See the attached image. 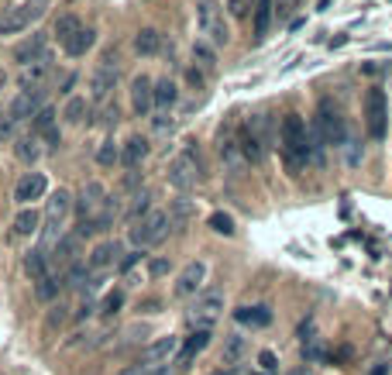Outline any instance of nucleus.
<instances>
[{
  "label": "nucleus",
  "instance_id": "f257e3e1",
  "mask_svg": "<svg viewBox=\"0 0 392 375\" xmlns=\"http://www.w3.org/2000/svg\"><path fill=\"white\" fill-rule=\"evenodd\" d=\"M279 148H282V159H286V166L293 169V172L310 162V127L303 125L300 114H286V118H282Z\"/></svg>",
  "mask_w": 392,
  "mask_h": 375
},
{
  "label": "nucleus",
  "instance_id": "f03ea898",
  "mask_svg": "<svg viewBox=\"0 0 392 375\" xmlns=\"http://www.w3.org/2000/svg\"><path fill=\"white\" fill-rule=\"evenodd\" d=\"M269 141H272V121H269V114H251L244 121V127H241V134H237V145H241L244 162L262 166L265 155H269Z\"/></svg>",
  "mask_w": 392,
  "mask_h": 375
},
{
  "label": "nucleus",
  "instance_id": "7ed1b4c3",
  "mask_svg": "<svg viewBox=\"0 0 392 375\" xmlns=\"http://www.w3.org/2000/svg\"><path fill=\"white\" fill-rule=\"evenodd\" d=\"M169 186H176L179 193H190L196 186V179H206V166H203V159H200V148H196V141L186 145V152H179L172 162H169Z\"/></svg>",
  "mask_w": 392,
  "mask_h": 375
},
{
  "label": "nucleus",
  "instance_id": "20e7f679",
  "mask_svg": "<svg viewBox=\"0 0 392 375\" xmlns=\"http://www.w3.org/2000/svg\"><path fill=\"white\" fill-rule=\"evenodd\" d=\"M196 28L206 45H227L231 42V28L224 21V7L217 0H196Z\"/></svg>",
  "mask_w": 392,
  "mask_h": 375
},
{
  "label": "nucleus",
  "instance_id": "39448f33",
  "mask_svg": "<svg viewBox=\"0 0 392 375\" xmlns=\"http://www.w3.org/2000/svg\"><path fill=\"white\" fill-rule=\"evenodd\" d=\"M169 231H172L169 213H165V210H152V213H145L141 220H134V227H131V245H134V251L158 248V245L169 238Z\"/></svg>",
  "mask_w": 392,
  "mask_h": 375
},
{
  "label": "nucleus",
  "instance_id": "423d86ee",
  "mask_svg": "<svg viewBox=\"0 0 392 375\" xmlns=\"http://www.w3.org/2000/svg\"><path fill=\"white\" fill-rule=\"evenodd\" d=\"M176 355H179V337H172V334L169 337H158L152 344H145L141 355H138V362L131 369H124L120 375H148V372H155L158 365H172Z\"/></svg>",
  "mask_w": 392,
  "mask_h": 375
},
{
  "label": "nucleus",
  "instance_id": "0eeeda50",
  "mask_svg": "<svg viewBox=\"0 0 392 375\" xmlns=\"http://www.w3.org/2000/svg\"><path fill=\"white\" fill-rule=\"evenodd\" d=\"M365 131L372 141H382L386 131H389V100L379 86H372L365 93Z\"/></svg>",
  "mask_w": 392,
  "mask_h": 375
},
{
  "label": "nucleus",
  "instance_id": "6e6552de",
  "mask_svg": "<svg viewBox=\"0 0 392 375\" xmlns=\"http://www.w3.org/2000/svg\"><path fill=\"white\" fill-rule=\"evenodd\" d=\"M220 310H224V292L220 290H203L193 299V306H190L186 320H190V327H193V331H210V327H214V320L220 317Z\"/></svg>",
  "mask_w": 392,
  "mask_h": 375
},
{
  "label": "nucleus",
  "instance_id": "1a4fd4ad",
  "mask_svg": "<svg viewBox=\"0 0 392 375\" xmlns=\"http://www.w3.org/2000/svg\"><path fill=\"white\" fill-rule=\"evenodd\" d=\"M118 76H120L118 52H107L104 62L90 73V100H93V104H107V100H111V90L118 86Z\"/></svg>",
  "mask_w": 392,
  "mask_h": 375
},
{
  "label": "nucleus",
  "instance_id": "9d476101",
  "mask_svg": "<svg viewBox=\"0 0 392 375\" xmlns=\"http://www.w3.org/2000/svg\"><path fill=\"white\" fill-rule=\"evenodd\" d=\"M316 134L323 138V145H334V148H341V145L348 141L344 114H341L330 100H323V104H320V111H316Z\"/></svg>",
  "mask_w": 392,
  "mask_h": 375
},
{
  "label": "nucleus",
  "instance_id": "9b49d317",
  "mask_svg": "<svg viewBox=\"0 0 392 375\" xmlns=\"http://www.w3.org/2000/svg\"><path fill=\"white\" fill-rule=\"evenodd\" d=\"M45 7H48V0H24V3L10 7L0 17V35H21L24 28H31L41 14H45Z\"/></svg>",
  "mask_w": 392,
  "mask_h": 375
},
{
  "label": "nucleus",
  "instance_id": "f8f14e48",
  "mask_svg": "<svg viewBox=\"0 0 392 375\" xmlns=\"http://www.w3.org/2000/svg\"><path fill=\"white\" fill-rule=\"evenodd\" d=\"M203 283H206V262H200V258H193L179 276H176V286H172V292L179 296V299H186V296H200L203 292Z\"/></svg>",
  "mask_w": 392,
  "mask_h": 375
},
{
  "label": "nucleus",
  "instance_id": "ddd939ff",
  "mask_svg": "<svg viewBox=\"0 0 392 375\" xmlns=\"http://www.w3.org/2000/svg\"><path fill=\"white\" fill-rule=\"evenodd\" d=\"M107 204V190H104V183H86L83 190H79V200H73V207H76L79 220H93L100 210Z\"/></svg>",
  "mask_w": 392,
  "mask_h": 375
},
{
  "label": "nucleus",
  "instance_id": "4468645a",
  "mask_svg": "<svg viewBox=\"0 0 392 375\" xmlns=\"http://www.w3.org/2000/svg\"><path fill=\"white\" fill-rule=\"evenodd\" d=\"M217 155H220V162H224V169H227L231 176H237V172H241V166H244V155H241V145H237L234 127H224V131L217 134Z\"/></svg>",
  "mask_w": 392,
  "mask_h": 375
},
{
  "label": "nucleus",
  "instance_id": "2eb2a0df",
  "mask_svg": "<svg viewBox=\"0 0 392 375\" xmlns=\"http://www.w3.org/2000/svg\"><path fill=\"white\" fill-rule=\"evenodd\" d=\"M45 190H48L45 172H24V176L18 179V186H14V200H18L21 207H31L35 200L45 197Z\"/></svg>",
  "mask_w": 392,
  "mask_h": 375
},
{
  "label": "nucleus",
  "instance_id": "dca6fc26",
  "mask_svg": "<svg viewBox=\"0 0 392 375\" xmlns=\"http://www.w3.org/2000/svg\"><path fill=\"white\" fill-rule=\"evenodd\" d=\"M31 134L41 138L48 148H59V145H62V134H59V125H55V111H52L48 104L31 118Z\"/></svg>",
  "mask_w": 392,
  "mask_h": 375
},
{
  "label": "nucleus",
  "instance_id": "f3484780",
  "mask_svg": "<svg viewBox=\"0 0 392 375\" xmlns=\"http://www.w3.org/2000/svg\"><path fill=\"white\" fill-rule=\"evenodd\" d=\"M120 262V245L118 241H100L97 248L90 251V258H86V265H90V272L93 276H104L107 269H114Z\"/></svg>",
  "mask_w": 392,
  "mask_h": 375
},
{
  "label": "nucleus",
  "instance_id": "a211bd4d",
  "mask_svg": "<svg viewBox=\"0 0 392 375\" xmlns=\"http://www.w3.org/2000/svg\"><path fill=\"white\" fill-rule=\"evenodd\" d=\"M41 107H45L41 90H21V93L14 97V104H10V118H14L18 125H21V121H31Z\"/></svg>",
  "mask_w": 392,
  "mask_h": 375
},
{
  "label": "nucleus",
  "instance_id": "6ab92c4d",
  "mask_svg": "<svg viewBox=\"0 0 392 375\" xmlns=\"http://www.w3.org/2000/svg\"><path fill=\"white\" fill-rule=\"evenodd\" d=\"M152 90H155V83H152L145 73L131 80V107H134V114H138V118H148V114H152V107H155Z\"/></svg>",
  "mask_w": 392,
  "mask_h": 375
},
{
  "label": "nucleus",
  "instance_id": "aec40b11",
  "mask_svg": "<svg viewBox=\"0 0 392 375\" xmlns=\"http://www.w3.org/2000/svg\"><path fill=\"white\" fill-rule=\"evenodd\" d=\"M79 241H83L79 234H62V238H59V245H55L52 255H48V258H52V265H55V269H62V272H66V269H73V265L79 262Z\"/></svg>",
  "mask_w": 392,
  "mask_h": 375
},
{
  "label": "nucleus",
  "instance_id": "412c9836",
  "mask_svg": "<svg viewBox=\"0 0 392 375\" xmlns=\"http://www.w3.org/2000/svg\"><path fill=\"white\" fill-rule=\"evenodd\" d=\"M145 159H148V138H141V134H131V138L120 145V166L134 172V169L141 166Z\"/></svg>",
  "mask_w": 392,
  "mask_h": 375
},
{
  "label": "nucleus",
  "instance_id": "4be33fe9",
  "mask_svg": "<svg viewBox=\"0 0 392 375\" xmlns=\"http://www.w3.org/2000/svg\"><path fill=\"white\" fill-rule=\"evenodd\" d=\"M69 210H73V197H69V190H55V193L48 197L45 224H59V227H66V217H69Z\"/></svg>",
  "mask_w": 392,
  "mask_h": 375
},
{
  "label": "nucleus",
  "instance_id": "5701e85b",
  "mask_svg": "<svg viewBox=\"0 0 392 375\" xmlns=\"http://www.w3.org/2000/svg\"><path fill=\"white\" fill-rule=\"evenodd\" d=\"M210 344V331H193L186 337V344H179V355H176V369H186L196 355H203Z\"/></svg>",
  "mask_w": 392,
  "mask_h": 375
},
{
  "label": "nucleus",
  "instance_id": "b1692460",
  "mask_svg": "<svg viewBox=\"0 0 392 375\" xmlns=\"http://www.w3.org/2000/svg\"><path fill=\"white\" fill-rule=\"evenodd\" d=\"M41 59H48L45 35H31L24 45H18V48H14V62H21V66H31V62H41Z\"/></svg>",
  "mask_w": 392,
  "mask_h": 375
},
{
  "label": "nucleus",
  "instance_id": "393cba45",
  "mask_svg": "<svg viewBox=\"0 0 392 375\" xmlns=\"http://www.w3.org/2000/svg\"><path fill=\"white\" fill-rule=\"evenodd\" d=\"M24 272L31 276V283H41L45 276H52V258H48V251H41V248L28 251V255H24Z\"/></svg>",
  "mask_w": 392,
  "mask_h": 375
},
{
  "label": "nucleus",
  "instance_id": "a878e982",
  "mask_svg": "<svg viewBox=\"0 0 392 375\" xmlns=\"http://www.w3.org/2000/svg\"><path fill=\"white\" fill-rule=\"evenodd\" d=\"M52 73V62L41 59V62H31V66H21V90H41V83L48 80Z\"/></svg>",
  "mask_w": 392,
  "mask_h": 375
},
{
  "label": "nucleus",
  "instance_id": "bb28decb",
  "mask_svg": "<svg viewBox=\"0 0 392 375\" xmlns=\"http://www.w3.org/2000/svg\"><path fill=\"white\" fill-rule=\"evenodd\" d=\"M234 320L244 327H269L272 324V310L269 306H241L234 310Z\"/></svg>",
  "mask_w": 392,
  "mask_h": 375
},
{
  "label": "nucleus",
  "instance_id": "cd10ccee",
  "mask_svg": "<svg viewBox=\"0 0 392 375\" xmlns=\"http://www.w3.org/2000/svg\"><path fill=\"white\" fill-rule=\"evenodd\" d=\"M93 45H97V31H93V28H79L76 35L62 45V48H66V55H69V59H83Z\"/></svg>",
  "mask_w": 392,
  "mask_h": 375
},
{
  "label": "nucleus",
  "instance_id": "c85d7f7f",
  "mask_svg": "<svg viewBox=\"0 0 392 375\" xmlns=\"http://www.w3.org/2000/svg\"><path fill=\"white\" fill-rule=\"evenodd\" d=\"M152 100H155V107H162V111H172V107L179 104V86L172 83L169 76L158 80L155 90H152Z\"/></svg>",
  "mask_w": 392,
  "mask_h": 375
},
{
  "label": "nucleus",
  "instance_id": "c756f323",
  "mask_svg": "<svg viewBox=\"0 0 392 375\" xmlns=\"http://www.w3.org/2000/svg\"><path fill=\"white\" fill-rule=\"evenodd\" d=\"M272 14H275V0H258V3H255V42H262V38L269 35Z\"/></svg>",
  "mask_w": 392,
  "mask_h": 375
},
{
  "label": "nucleus",
  "instance_id": "7c9ffc66",
  "mask_svg": "<svg viewBox=\"0 0 392 375\" xmlns=\"http://www.w3.org/2000/svg\"><path fill=\"white\" fill-rule=\"evenodd\" d=\"M90 114H93V104H90L86 97H69V100H66V111H62V118H66L69 125H83Z\"/></svg>",
  "mask_w": 392,
  "mask_h": 375
},
{
  "label": "nucleus",
  "instance_id": "2f4dec72",
  "mask_svg": "<svg viewBox=\"0 0 392 375\" xmlns=\"http://www.w3.org/2000/svg\"><path fill=\"white\" fill-rule=\"evenodd\" d=\"M66 290V283H62V272H52V276H45L41 283H35V296H38L41 303H52L59 292Z\"/></svg>",
  "mask_w": 392,
  "mask_h": 375
},
{
  "label": "nucleus",
  "instance_id": "473e14b6",
  "mask_svg": "<svg viewBox=\"0 0 392 375\" xmlns=\"http://www.w3.org/2000/svg\"><path fill=\"white\" fill-rule=\"evenodd\" d=\"M41 224V213L35 207H24L18 217H14V234H21V238H28V234H35Z\"/></svg>",
  "mask_w": 392,
  "mask_h": 375
},
{
  "label": "nucleus",
  "instance_id": "72a5a7b5",
  "mask_svg": "<svg viewBox=\"0 0 392 375\" xmlns=\"http://www.w3.org/2000/svg\"><path fill=\"white\" fill-rule=\"evenodd\" d=\"M158 48H162V35H158L155 28H141L134 35V52L138 55H155Z\"/></svg>",
  "mask_w": 392,
  "mask_h": 375
},
{
  "label": "nucleus",
  "instance_id": "f704fd0d",
  "mask_svg": "<svg viewBox=\"0 0 392 375\" xmlns=\"http://www.w3.org/2000/svg\"><path fill=\"white\" fill-rule=\"evenodd\" d=\"M169 220H172V227H186L190 220H193V204L186 200V197H179V200H172L169 204Z\"/></svg>",
  "mask_w": 392,
  "mask_h": 375
},
{
  "label": "nucleus",
  "instance_id": "c9c22d12",
  "mask_svg": "<svg viewBox=\"0 0 392 375\" xmlns=\"http://www.w3.org/2000/svg\"><path fill=\"white\" fill-rule=\"evenodd\" d=\"M79 28H83V24H79V17H76V14H62V17L55 21L52 35L59 38V45H66V42H69V38H73V35L79 31Z\"/></svg>",
  "mask_w": 392,
  "mask_h": 375
},
{
  "label": "nucleus",
  "instance_id": "e433bc0d",
  "mask_svg": "<svg viewBox=\"0 0 392 375\" xmlns=\"http://www.w3.org/2000/svg\"><path fill=\"white\" fill-rule=\"evenodd\" d=\"M18 159H21V162H28V166H35V162L41 159V148H38V138H35V134L18 138Z\"/></svg>",
  "mask_w": 392,
  "mask_h": 375
},
{
  "label": "nucleus",
  "instance_id": "4c0bfd02",
  "mask_svg": "<svg viewBox=\"0 0 392 375\" xmlns=\"http://www.w3.org/2000/svg\"><path fill=\"white\" fill-rule=\"evenodd\" d=\"M97 162H100L104 169H111V166H118L120 162V148H118L114 138H104V141H100V148H97Z\"/></svg>",
  "mask_w": 392,
  "mask_h": 375
},
{
  "label": "nucleus",
  "instance_id": "58836bf2",
  "mask_svg": "<svg viewBox=\"0 0 392 375\" xmlns=\"http://www.w3.org/2000/svg\"><path fill=\"white\" fill-rule=\"evenodd\" d=\"M241 355H244V337L241 334H227L224 337V365H234Z\"/></svg>",
  "mask_w": 392,
  "mask_h": 375
},
{
  "label": "nucleus",
  "instance_id": "ea45409f",
  "mask_svg": "<svg viewBox=\"0 0 392 375\" xmlns=\"http://www.w3.org/2000/svg\"><path fill=\"white\" fill-rule=\"evenodd\" d=\"M193 62H196V66H203V69H214V66H217V55H214V45L196 42V45H193Z\"/></svg>",
  "mask_w": 392,
  "mask_h": 375
},
{
  "label": "nucleus",
  "instance_id": "a19ab883",
  "mask_svg": "<svg viewBox=\"0 0 392 375\" xmlns=\"http://www.w3.org/2000/svg\"><path fill=\"white\" fill-rule=\"evenodd\" d=\"M206 224H210V231H217V234H224V238L234 234V220H231V213H220V210H217V213H210Z\"/></svg>",
  "mask_w": 392,
  "mask_h": 375
},
{
  "label": "nucleus",
  "instance_id": "79ce46f5",
  "mask_svg": "<svg viewBox=\"0 0 392 375\" xmlns=\"http://www.w3.org/2000/svg\"><path fill=\"white\" fill-rule=\"evenodd\" d=\"M145 213H152V193H148V190H141V193L134 197V204H131V210H127V217H131V220H141Z\"/></svg>",
  "mask_w": 392,
  "mask_h": 375
},
{
  "label": "nucleus",
  "instance_id": "37998d69",
  "mask_svg": "<svg viewBox=\"0 0 392 375\" xmlns=\"http://www.w3.org/2000/svg\"><path fill=\"white\" fill-rule=\"evenodd\" d=\"M118 121H120V114H118V104H100V111H97V125L100 127H118Z\"/></svg>",
  "mask_w": 392,
  "mask_h": 375
},
{
  "label": "nucleus",
  "instance_id": "c03bdc74",
  "mask_svg": "<svg viewBox=\"0 0 392 375\" xmlns=\"http://www.w3.org/2000/svg\"><path fill=\"white\" fill-rule=\"evenodd\" d=\"M69 317H73V313H69V306H62V303H59L55 310H48V320H45V327H48V331H55V327H62Z\"/></svg>",
  "mask_w": 392,
  "mask_h": 375
},
{
  "label": "nucleus",
  "instance_id": "a18cd8bd",
  "mask_svg": "<svg viewBox=\"0 0 392 375\" xmlns=\"http://www.w3.org/2000/svg\"><path fill=\"white\" fill-rule=\"evenodd\" d=\"M255 3H258V0H227V14H231V17H248V14L255 10Z\"/></svg>",
  "mask_w": 392,
  "mask_h": 375
},
{
  "label": "nucleus",
  "instance_id": "49530a36",
  "mask_svg": "<svg viewBox=\"0 0 392 375\" xmlns=\"http://www.w3.org/2000/svg\"><path fill=\"white\" fill-rule=\"evenodd\" d=\"M172 272V262L169 258H148V279H162Z\"/></svg>",
  "mask_w": 392,
  "mask_h": 375
},
{
  "label": "nucleus",
  "instance_id": "de8ad7c7",
  "mask_svg": "<svg viewBox=\"0 0 392 375\" xmlns=\"http://www.w3.org/2000/svg\"><path fill=\"white\" fill-rule=\"evenodd\" d=\"M120 303H124V292H111V296H107V299H104V303H100V313H104V317H114V313H118L120 310Z\"/></svg>",
  "mask_w": 392,
  "mask_h": 375
},
{
  "label": "nucleus",
  "instance_id": "09e8293b",
  "mask_svg": "<svg viewBox=\"0 0 392 375\" xmlns=\"http://www.w3.org/2000/svg\"><path fill=\"white\" fill-rule=\"evenodd\" d=\"M0 141H18V121L10 114L0 118Z\"/></svg>",
  "mask_w": 392,
  "mask_h": 375
},
{
  "label": "nucleus",
  "instance_id": "8fccbe9b",
  "mask_svg": "<svg viewBox=\"0 0 392 375\" xmlns=\"http://www.w3.org/2000/svg\"><path fill=\"white\" fill-rule=\"evenodd\" d=\"M258 365H262V372H265V375L279 372V358H275L272 351H262V355H258Z\"/></svg>",
  "mask_w": 392,
  "mask_h": 375
},
{
  "label": "nucleus",
  "instance_id": "3c124183",
  "mask_svg": "<svg viewBox=\"0 0 392 375\" xmlns=\"http://www.w3.org/2000/svg\"><path fill=\"white\" fill-rule=\"evenodd\" d=\"M93 310H97V303H93L90 296H83V303L76 306V313H73V317H76V320H86V317H93Z\"/></svg>",
  "mask_w": 392,
  "mask_h": 375
},
{
  "label": "nucleus",
  "instance_id": "603ef678",
  "mask_svg": "<svg viewBox=\"0 0 392 375\" xmlns=\"http://www.w3.org/2000/svg\"><path fill=\"white\" fill-rule=\"evenodd\" d=\"M275 3H279V14H282V17H289V14L300 7V0H275Z\"/></svg>",
  "mask_w": 392,
  "mask_h": 375
},
{
  "label": "nucleus",
  "instance_id": "864d4df0",
  "mask_svg": "<svg viewBox=\"0 0 392 375\" xmlns=\"http://www.w3.org/2000/svg\"><path fill=\"white\" fill-rule=\"evenodd\" d=\"M138 258H141V251H131V255H124V258L118 262V265H120V272H127V269H131V265H134Z\"/></svg>",
  "mask_w": 392,
  "mask_h": 375
},
{
  "label": "nucleus",
  "instance_id": "5fc2aeb1",
  "mask_svg": "<svg viewBox=\"0 0 392 375\" xmlns=\"http://www.w3.org/2000/svg\"><path fill=\"white\" fill-rule=\"evenodd\" d=\"M172 369H176V362L172 365H158L155 372H148V375H172Z\"/></svg>",
  "mask_w": 392,
  "mask_h": 375
},
{
  "label": "nucleus",
  "instance_id": "6e6d98bb",
  "mask_svg": "<svg viewBox=\"0 0 392 375\" xmlns=\"http://www.w3.org/2000/svg\"><path fill=\"white\" fill-rule=\"evenodd\" d=\"M368 375H389V365H375V369H372Z\"/></svg>",
  "mask_w": 392,
  "mask_h": 375
},
{
  "label": "nucleus",
  "instance_id": "4d7b16f0",
  "mask_svg": "<svg viewBox=\"0 0 392 375\" xmlns=\"http://www.w3.org/2000/svg\"><path fill=\"white\" fill-rule=\"evenodd\" d=\"M4 86H7V73L0 69V90H4Z\"/></svg>",
  "mask_w": 392,
  "mask_h": 375
},
{
  "label": "nucleus",
  "instance_id": "13d9d810",
  "mask_svg": "<svg viewBox=\"0 0 392 375\" xmlns=\"http://www.w3.org/2000/svg\"><path fill=\"white\" fill-rule=\"evenodd\" d=\"M214 375H231V372H214Z\"/></svg>",
  "mask_w": 392,
  "mask_h": 375
}]
</instances>
